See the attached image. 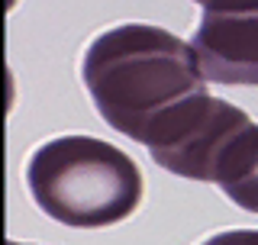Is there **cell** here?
<instances>
[{
  "mask_svg": "<svg viewBox=\"0 0 258 245\" xmlns=\"http://www.w3.org/2000/svg\"><path fill=\"white\" fill-rule=\"evenodd\" d=\"M81 78L103 122L142 145L171 110L207 94L197 52L149 23L100 32L84 52Z\"/></svg>",
  "mask_w": 258,
  "mask_h": 245,
  "instance_id": "1",
  "label": "cell"
},
{
  "mask_svg": "<svg viewBox=\"0 0 258 245\" xmlns=\"http://www.w3.org/2000/svg\"><path fill=\"white\" fill-rule=\"evenodd\" d=\"M213 184L229 197L236 207L258 213V126L248 122L226 149Z\"/></svg>",
  "mask_w": 258,
  "mask_h": 245,
  "instance_id": "5",
  "label": "cell"
},
{
  "mask_svg": "<svg viewBox=\"0 0 258 245\" xmlns=\"http://www.w3.org/2000/svg\"><path fill=\"white\" fill-rule=\"evenodd\" d=\"M248 122L252 119L245 116V110L220 97L200 94L168 113L149 136L145 149L155 165L171 174L213 184L226 149L236 142V136Z\"/></svg>",
  "mask_w": 258,
  "mask_h": 245,
  "instance_id": "3",
  "label": "cell"
},
{
  "mask_svg": "<svg viewBox=\"0 0 258 245\" xmlns=\"http://www.w3.org/2000/svg\"><path fill=\"white\" fill-rule=\"evenodd\" d=\"M200 245H258V229H229V232H216Z\"/></svg>",
  "mask_w": 258,
  "mask_h": 245,
  "instance_id": "6",
  "label": "cell"
},
{
  "mask_svg": "<svg viewBox=\"0 0 258 245\" xmlns=\"http://www.w3.org/2000/svg\"><path fill=\"white\" fill-rule=\"evenodd\" d=\"M194 4H200L207 10V7H216V4H226V0H194Z\"/></svg>",
  "mask_w": 258,
  "mask_h": 245,
  "instance_id": "7",
  "label": "cell"
},
{
  "mask_svg": "<svg viewBox=\"0 0 258 245\" xmlns=\"http://www.w3.org/2000/svg\"><path fill=\"white\" fill-rule=\"evenodd\" d=\"M26 187L36 207L55 223L100 229L136 213L142 171L123 149L103 139L58 136L32 152Z\"/></svg>",
  "mask_w": 258,
  "mask_h": 245,
  "instance_id": "2",
  "label": "cell"
},
{
  "mask_svg": "<svg viewBox=\"0 0 258 245\" xmlns=\"http://www.w3.org/2000/svg\"><path fill=\"white\" fill-rule=\"evenodd\" d=\"M10 245H23V242H10Z\"/></svg>",
  "mask_w": 258,
  "mask_h": 245,
  "instance_id": "8",
  "label": "cell"
},
{
  "mask_svg": "<svg viewBox=\"0 0 258 245\" xmlns=\"http://www.w3.org/2000/svg\"><path fill=\"white\" fill-rule=\"evenodd\" d=\"M207 81L258 84V0L207 7L190 39Z\"/></svg>",
  "mask_w": 258,
  "mask_h": 245,
  "instance_id": "4",
  "label": "cell"
}]
</instances>
